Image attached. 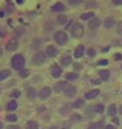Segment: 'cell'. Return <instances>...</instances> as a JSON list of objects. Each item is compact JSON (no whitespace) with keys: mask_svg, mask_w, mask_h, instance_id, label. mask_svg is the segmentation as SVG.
Instances as JSON below:
<instances>
[{"mask_svg":"<svg viewBox=\"0 0 122 129\" xmlns=\"http://www.w3.org/2000/svg\"><path fill=\"white\" fill-rule=\"evenodd\" d=\"M24 64H25V60L23 55H19V54H17V55H14L13 56L11 60V66L14 70L20 71L24 68Z\"/></svg>","mask_w":122,"mask_h":129,"instance_id":"1","label":"cell"},{"mask_svg":"<svg viewBox=\"0 0 122 129\" xmlns=\"http://www.w3.org/2000/svg\"><path fill=\"white\" fill-rule=\"evenodd\" d=\"M84 32H85L84 27H83V25L80 23H75V24H74L73 26H72L71 35L74 38L77 39L81 38L84 35Z\"/></svg>","mask_w":122,"mask_h":129,"instance_id":"2","label":"cell"},{"mask_svg":"<svg viewBox=\"0 0 122 129\" xmlns=\"http://www.w3.org/2000/svg\"><path fill=\"white\" fill-rule=\"evenodd\" d=\"M54 38L59 45H64L68 40V35L64 31H57L54 33Z\"/></svg>","mask_w":122,"mask_h":129,"instance_id":"3","label":"cell"},{"mask_svg":"<svg viewBox=\"0 0 122 129\" xmlns=\"http://www.w3.org/2000/svg\"><path fill=\"white\" fill-rule=\"evenodd\" d=\"M46 60V55L43 51H39V52L36 53L32 59V63L35 66H38V64H43Z\"/></svg>","mask_w":122,"mask_h":129,"instance_id":"4","label":"cell"},{"mask_svg":"<svg viewBox=\"0 0 122 129\" xmlns=\"http://www.w3.org/2000/svg\"><path fill=\"white\" fill-rule=\"evenodd\" d=\"M18 46H19V42H18V40L15 38H13L7 43L5 48H6V50L9 51H14L17 50Z\"/></svg>","mask_w":122,"mask_h":129,"instance_id":"5","label":"cell"},{"mask_svg":"<svg viewBox=\"0 0 122 129\" xmlns=\"http://www.w3.org/2000/svg\"><path fill=\"white\" fill-rule=\"evenodd\" d=\"M64 93L66 96L68 97H72L76 94V88L74 86L71 85H68L64 90Z\"/></svg>","mask_w":122,"mask_h":129,"instance_id":"6","label":"cell"},{"mask_svg":"<svg viewBox=\"0 0 122 129\" xmlns=\"http://www.w3.org/2000/svg\"><path fill=\"white\" fill-rule=\"evenodd\" d=\"M50 94H51V89L48 86L44 87L39 92V98L41 100H45L50 96Z\"/></svg>","mask_w":122,"mask_h":129,"instance_id":"7","label":"cell"},{"mask_svg":"<svg viewBox=\"0 0 122 129\" xmlns=\"http://www.w3.org/2000/svg\"><path fill=\"white\" fill-rule=\"evenodd\" d=\"M100 24H101V20L100 19H98V18H94L93 19L90 20V22L88 23V26L91 29H97Z\"/></svg>","mask_w":122,"mask_h":129,"instance_id":"8","label":"cell"},{"mask_svg":"<svg viewBox=\"0 0 122 129\" xmlns=\"http://www.w3.org/2000/svg\"><path fill=\"white\" fill-rule=\"evenodd\" d=\"M68 86V83H67L66 81H59L58 83H56V85L54 86V91L56 92V93H59V92H61L62 91H64V88Z\"/></svg>","mask_w":122,"mask_h":129,"instance_id":"9","label":"cell"},{"mask_svg":"<svg viewBox=\"0 0 122 129\" xmlns=\"http://www.w3.org/2000/svg\"><path fill=\"white\" fill-rule=\"evenodd\" d=\"M99 94H100V90L95 89V90H92V91L86 92V93L85 94V97L86 98L87 100H92L96 97Z\"/></svg>","mask_w":122,"mask_h":129,"instance_id":"10","label":"cell"},{"mask_svg":"<svg viewBox=\"0 0 122 129\" xmlns=\"http://www.w3.org/2000/svg\"><path fill=\"white\" fill-rule=\"evenodd\" d=\"M46 54L49 56V57H55L58 54V50L53 45H49L46 48Z\"/></svg>","mask_w":122,"mask_h":129,"instance_id":"11","label":"cell"},{"mask_svg":"<svg viewBox=\"0 0 122 129\" xmlns=\"http://www.w3.org/2000/svg\"><path fill=\"white\" fill-rule=\"evenodd\" d=\"M84 54H85V47L82 45H79L74 51V57L79 59L80 57H82L84 55Z\"/></svg>","mask_w":122,"mask_h":129,"instance_id":"12","label":"cell"},{"mask_svg":"<svg viewBox=\"0 0 122 129\" xmlns=\"http://www.w3.org/2000/svg\"><path fill=\"white\" fill-rule=\"evenodd\" d=\"M104 24H105V27L106 28V29H111V28H113L115 25V21L113 18L108 17L105 19Z\"/></svg>","mask_w":122,"mask_h":129,"instance_id":"13","label":"cell"},{"mask_svg":"<svg viewBox=\"0 0 122 129\" xmlns=\"http://www.w3.org/2000/svg\"><path fill=\"white\" fill-rule=\"evenodd\" d=\"M61 74H62V70L59 66H54L51 70V75L54 78H59L61 76Z\"/></svg>","mask_w":122,"mask_h":129,"instance_id":"14","label":"cell"},{"mask_svg":"<svg viewBox=\"0 0 122 129\" xmlns=\"http://www.w3.org/2000/svg\"><path fill=\"white\" fill-rule=\"evenodd\" d=\"M51 10L53 12H62L64 10V5L61 3H57L54 6H52Z\"/></svg>","mask_w":122,"mask_h":129,"instance_id":"15","label":"cell"},{"mask_svg":"<svg viewBox=\"0 0 122 129\" xmlns=\"http://www.w3.org/2000/svg\"><path fill=\"white\" fill-rule=\"evenodd\" d=\"M99 74H100V76L101 77V80L102 81H107L109 79V77H110V71H108V70H102V71H100L99 72Z\"/></svg>","mask_w":122,"mask_h":129,"instance_id":"16","label":"cell"},{"mask_svg":"<svg viewBox=\"0 0 122 129\" xmlns=\"http://www.w3.org/2000/svg\"><path fill=\"white\" fill-rule=\"evenodd\" d=\"M12 72L9 70H4L0 72V81H4V80L7 79L8 77H9L11 76Z\"/></svg>","mask_w":122,"mask_h":129,"instance_id":"17","label":"cell"},{"mask_svg":"<svg viewBox=\"0 0 122 129\" xmlns=\"http://www.w3.org/2000/svg\"><path fill=\"white\" fill-rule=\"evenodd\" d=\"M85 106V102L84 100L81 99V98H79V99H77L75 102L72 104V107L74 108H81Z\"/></svg>","mask_w":122,"mask_h":129,"instance_id":"18","label":"cell"},{"mask_svg":"<svg viewBox=\"0 0 122 129\" xmlns=\"http://www.w3.org/2000/svg\"><path fill=\"white\" fill-rule=\"evenodd\" d=\"M61 64L64 66H68L69 64H71L72 62V58L70 57L69 55H67V56H64L63 58L61 59Z\"/></svg>","mask_w":122,"mask_h":129,"instance_id":"19","label":"cell"},{"mask_svg":"<svg viewBox=\"0 0 122 129\" xmlns=\"http://www.w3.org/2000/svg\"><path fill=\"white\" fill-rule=\"evenodd\" d=\"M38 123L34 122V121H28L26 123L25 129H38Z\"/></svg>","mask_w":122,"mask_h":129,"instance_id":"20","label":"cell"},{"mask_svg":"<svg viewBox=\"0 0 122 129\" xmlns=\"http://www.w3.org/2000/svg\"><path fill=\"white\" fill-rule=\"evenodd\" d=\"M27 96L28 98H30V99H33V98H35L36 96H37V92H36L35 89L32 88V87L28 88V91H27Z\"/></svg>","mask_w":122,"mask_h":129,"instance_id":"21","label":"cell"},{"mask_svg":"<svg viewBox=\"0 0 122 129\" xmlns=\"http://www.w3.org/2000/svg\"><path fill=\"white\" fill-rule=\"evenodd\" d=\"M66 21H67V17L65 16V15L60 14L57 17V23H58V24H59V25L64 24L66 23Z\"/></svg>","mask_w":122,"mask_h":129,"instance_id":"22","label":"cell"},{"mask_svg":"<svg viewBox=\"0 0 122 129\" xmlns=\"http://www.w3.org/2000/svg\"><path fill=\"white\" fill-rule=\"evenodd\" d=\"M95 16V14L93 12H89V13H85V14H83L81 16H80V19L82 20H88L92 19L93 17Z\"/></svg>","mask_w":122,"mask_h":129,"instance_id":"23","label":"cell"},{"mask_svg":"<svg viewBox=\"0 0 122 129\" xmlns=\"http://www.w3.org/2000/svg\"><path fill=\"white\" fill-rule=\"evenodd\" d=\"M65 78L69 81H75L79 78V74L77 73H68L65 75Z\"/></svg>","mask_w":122,"mask_h":129,"instance_id":"24","label":"cell"},{"mask_svg":"<svg viewBox=\"0 0 122 129\" xmlns=\"http://www.w3.org/2000/svg\"><path fill=\"white\" fill-rule=\"evenodd\" d=\"M18 107V104L15 101H11L9 104L7 105V109L9 111H14Z\"/></svg>","mask_w":122,"mask_h":129,"instance_id":"25","label":"cell"},{"mask_svg":"<svg viewBox=\"0 0 122 129\" xmlns=\"http://www.w3.org/2000/svg\"><path fill=\"white\" fill-rule=\"evenodd\" d=\"M54 27H55V24L52 21H49L45 24V29L47 30V31H51L52 29H54Z\"/></svg>","mask_w":122,"mask_h":129,"instance_id":"26","label":"cell"},{"mask_svg":"<svg viewBox=\"0 0 122 129\" xmlns=\"http://www.w3.org/2000/svg\"><path fill=\"white\" fill-rule=\"evenodd\" d=\"M88 129H103V126L100 122H93L90 124Z\"/></svg>","mask_w":122,"mask_h":129,"instance_id":"27","label":"cell"},{"mask_svg":"<svg viewBox=\"0 0 122 129\" xmlns=\"http://www.w3.org/2000/svg\"><path fill=\"white\" fill-rule=\"evenodd\" d=\"M116 113V107L115 104H111L108 107V114L110 116H114Z\"/></svg>","mask_w":122,"mask_h":129,"instance_id":"28","label":"cell"},{"mask_svg":"<svg viewBox=\"0 0 122 129\" xmlns=\"http://www.w3.org/2000/svg\"><path fill=\"white\" fill-rule=\"evenodd\" d=\"M105 110V107H104L103 104H97L95 107V112L97 113H101L104 112Z\"/></svg>","mask_w":122,"mask_h":129,"instance_id":"29","label":"cell"},{"mask_svg":"<svg viewBox=\"0 0 122 129\" xmlns=\"http://www.w3.org/2000/svg\"><path fill=\"white\" fill-rule=\"evenodd\" d=\"M7 120L9 122H15L17 121V116L14 115V114H9L7 116Z\"/></svg>","mask_w":122,"mask_h":129,"instance_id":"30","label":"cell"},{"mask_svg":"<svg viewBox=\"0 0 122 129\" xmlns=\"http://www.w3.org/2000/svg\"><path fill=\"white\" fill-rule=\"evenodd\" d=\"M20 95H21V92L19 90H14L11 94H10V96L11 97H14V98H19L20 96Z\"/></svg>","mask_w":122,"mask_h":129,"instance_id":"31","label":"cell"},{"mask_svg":"<svg viewBox=\"0 0 122 129\" xmlns=\"http://www.w3.org/2000/svg\"><path fill=\"white\" fill-rule=\"evenodd\" d=\"M84 0H69V4L72 5V6H76V5H79V4L83 3Z\"/></svg>","mask_w":122,"mask_h":129,"instance_id":"32","label":"cell"},{"mask_svg":"<svg viewBox=\"0 0 122 129\" xmlns=\"http://www.w3.org/2000/svg\"><path fill=\"white\" fill-rule=\"evenodd\" d=\"M19 76L22 77V78H25L26 76H28V72L27 70H21L19 71Z\"/></svg>","mask_w":122,"mask_h":129,"instance_id":"33","label":"cell"},{"mask_svg":"<svg viewBox=\"0 0 122 129\" xmlns=\"http://www.w3.org/2000/svg\"><path fill=\"white\" fill-rule=\"evenodd\" d=\"M87 54H88V55L90 56V57H94V56L95 55V54H96V52H95V50H94V49L90 48L89 50H87Z\"/></svg>","mask_w":122,"mask_h":129,"instance_id":"34","label":"cell"},{"mask_svg":"<svg viewBox=\"0 0 122 129\" xmlns=\"http://www.w3.org/2000/svg\"><path fill=\"white\" fill-rule=\"evenodd\" d=\"M82 120V117H80L79 115H78V114H74L72 116V121H74V122H79V121H81Z\"/></svg>","mask_w":122,"mask_h":129,"instance_id":"35","label":"cell"},{"mask_svg":"<svg viewBox=\"0 0 122 129\" xmlns=\"http://www.w3.org/2000/svg\"><path fill=\"white\" fill-rule=\"evenodd\" d=\"M99 66H106L108 64V60H100L98 62Z\"/></svg>","mask_w":122,"mask_h":129,"instance_id":"36","label":"cell"},{"mask_svg":"<svg viewBox=\"0 0 122 129\" xmlns=\"http://www.w3.org/2000/svg\"><path fill=\"white\" fill-rule=\"evenodd\" d=\"M6 129H20V127L19 126H16V125H10V126H8Z\"/></svg>","mask_w":122,"mask_h":129,"instance_id":"37","label":"cell"},{"mask_svg":"<svg viewBox=\"0 0 122 129\" xmlns=\"http://www.w3.org/2000/svg\"><path fill=\"white\" fill-rule=\"evenodd\" d=\"M117 31L119 32V33H122V22H120V23H119L118 24V25H117Z\"/></svg>","mask_w":122,"mask_h":129,"instance_id":"38","label":"cell"},{"mask_svg":"<svg viewBox=\"0 0 122 129\" xmlns=\"http://www.w3.org/2000/svg\"><path fill=\"white\" fill-rule=\"evenodd\" d=\"M5 34H6L5 30L3 29V28H0V37H4L5 35Z\"/></svg>","mask_w":122,"mask_h":129,"instance_id":"39","label":"cell"},{"mask_svg":"<svg viewBox=\"0 0 122 129\" xmlns=\"http://www.w3.org/2000/svg\"><path fill=\"white\" fill-rule=\"evenodd\" d=\"M121 55L120 54H116V55H115V60H121Z\"/></svg>","mask_w":122,"mask_h":129,"instance_id":"40","label":"cell"},{"mask_svg":"<svg viewBox=\"0 0 122 129\" xmlns=\"http://www.w3.org/2000/svg\"><path fill=\"white\" fill-rule=\"evenodd\" d=\"M113 3L116 5H120L122 4V0H113Z\"/></svg>","mask_w":122,"mask_h":129,"instance_id":"41","label":"cell"},{"mask_svg":"<svg viewBox=\"0 0 122 129\" xmlns=\"http://www.w3.org/2000/svg\"><path fill=\"white\" fill-rule=\"evenodd\" d=\"M92 83H94L95 85H100V81H99V80H96V81H92Z\"/></svg>","mask_w":122,"mask_h":129,"instance_id":"42","label":"cell"},{"mask_svg":"<svg viewBox=\"0 0 122 129\" xmlns=\"http://www.w3.org/2000/svg\"><path fill=\"white\" fill-rule=\"evenodd\" d=\"M105 129H116L115 127H113V126H111V125H108L107 127H105Z\"/></svg>","mask_w":122,"mask_h":129,"instance_id":"43","label":"cell"},{"mask_svg":"<svg viewBox=\"0 0 122 129\" xmlns=\"http://www.w3.org/2000/svg\"><path fill=\"white\" fill-rule=\"evenodd\" d=\"M16 1H17L18 4H21L23 3V0H16Z\"/></svg>","mask_w":122,"mask_h":129,"instance_id":"44","label":"cell"},{"mask_svg":"<svg viewBox=\"0 0 122 129\" xmlns=\"http://www.w3.org/2000/svg\"><path fill=\"white\" fill-rule=\"evenodd\" d=\"M3 55V50H2V49L0 48V56H1Z\"/></svg>","mask_w":122,"mask_h":129,"instance_id":"45","label":"cell"},{"mask_svg":"<svg viewBox=\"0 0 122 129\" xmlns=\"http://www.w3.org/2000/svg\"><path fill=\"white\" fill-rule=\"evenodd\" d=\"M3 127H4V126H3V123H2V122H0V129H2Z\"/></svg>","mask_w":122,"mask_h":129,"instance_id":"46","label":"cell"},{"mask_svg":"<svg viewBox=\"0 0 122 129\" xmlns=\"http://www.w3.org/2000/svg\"><path fill=\"white\" fill-rule=\"evenodd\" d=\"M4 16V13L3 12H0V17H3Z\"/></svg>","mask_w":122,"mask_h":129,"instance_id":"47","label":"cell"},{"mask_svg":"<svg viewBox=\"0 0 122 129\" xmlns=\"http://www.w3.org/2000/svg\"><path fill=\"white\" fill-rule=\"evenodd\" d=\"M120 114H122V106L120 107Z\"/></svg>","mask_w":122,"mask_h":129,"instance_id":"48","label":"cell"}]
</instances>
